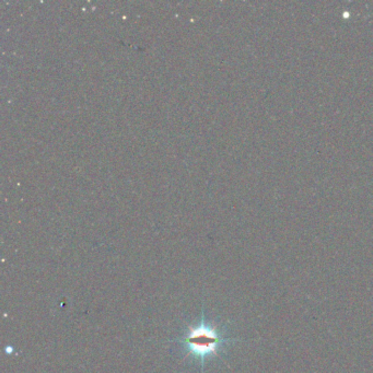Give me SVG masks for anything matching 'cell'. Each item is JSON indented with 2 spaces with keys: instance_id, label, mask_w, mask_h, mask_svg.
I'll return each mask as SVG.
<instances>
[{
  "instance_id": "cell-1",
  "label": "cell",
  "mask_w": 373,
  "mask_h": 373,
  "mask_svg": "<svg viewBox=\"0 0 373 373\" xmlns=\"http://www.w3.org/2000/svg\"><path fill=\"white\" fill-rule=\"evenodd\" d=\"M228 341L216 327L208 324L205 312L201 313V321L197 325L189 327L186 336L182 340H178V343L185 346L186 350L191 355L198 360L201 364V370H204L206 359L216 356L220 347L223 343Z\"/></svg>"
}]
</instances>
